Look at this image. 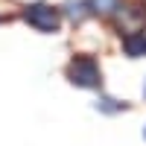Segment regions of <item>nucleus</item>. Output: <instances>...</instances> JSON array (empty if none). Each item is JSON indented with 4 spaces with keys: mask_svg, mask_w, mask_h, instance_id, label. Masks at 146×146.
Listing matches in <instances>:
<instances>
[{
    "mask_svg": "<svg viewBox=\"0 0 146 146\" xmlns=\"http://www.w3.org/2000/svg\"><path fill=\"white\" fill-rule=\"evenodd\" d=\"M67 79L76 88H100L102 85V70L91 56H76L67 64Z\"/></svg>",
    "mask_w": 146,
    "mask_h": 146,
    "instance_id": "nucleus-1",
    "label": "nucleus"
},
{
    "mask_svg": "<svg viewBox=\"0 0 146 146\" xmlns=\"http://www.w3.org/2000/svg\"><path fill=\"white\" fill-rule=\"evenodd\" d=\"M23 21H27L29 27H35L38 32H56L62 27V12L47 6V3H29L23 9Z\"/></svg>",
    "mask_w": 146,
    "mask_h": 146,
    "instance_id": "nucleus-2",
    "label": "nucleus"
},
{
    "mask_svg": "<svg viewBox=\"0 0 146 146\" xmlns=\"http://www.w3.org/2000/svg\"><path fill=\"white\" fill-rule=\"evenodd\" d=\"M123 50H126L129 58H143V56H146V35H143V32L123 35Z\"/></svg>",
    "mask_w": 146,
    "mask_h": 146,
    "instance_id": "nucleus-3",
    "label": "nucleus"
},
{
    "mask_svg": "<svg viewBox=\"0 0 146 146\" xmlns=\"http://www.w3.org/2000/svg\"><path fill=\"white\" fill-rule=\"evenodd\" d=\"M88 9L94 12V15H102V18H111L117 15V9H120V0H91Z\"/></svg>",
    "mask_w": 146,
    "mask_h": 146,
    "instance_id": "nucleus-4",
    "label": "nucleus"
},
{
    "mask_svg": "<svg viewBox=\"0 0 146 146\" xmlns=\"http://www.w3.org/2000/svg\"><path fill=\"white\" fill-rule=\"evenodd\" d=\"M64 12H67V18H70L73 23H82L85 18L91 15V9H88V3H82V0H70V3L64 6Z\"/></svg>",
    "mask_w": 146,
    "mask_h": 146,
    "instance_id": "nucleus-5",
    "label": "nucleus"
},
{
    "mask_svg": "<svg viewBox=\"0 0 146 146\" xmlns=\"http://www.w3.org/2000/svg\"><path fill=\"white\" fill-rule=\"evenodd\" d=\"M143 94H146V88H143Z\"/></svg>",
    "mask_w": 146,
    "mask_h": 146,
    "instance_id": "nucleus-6",
    "label": "nucleus"
}]
</instances>
